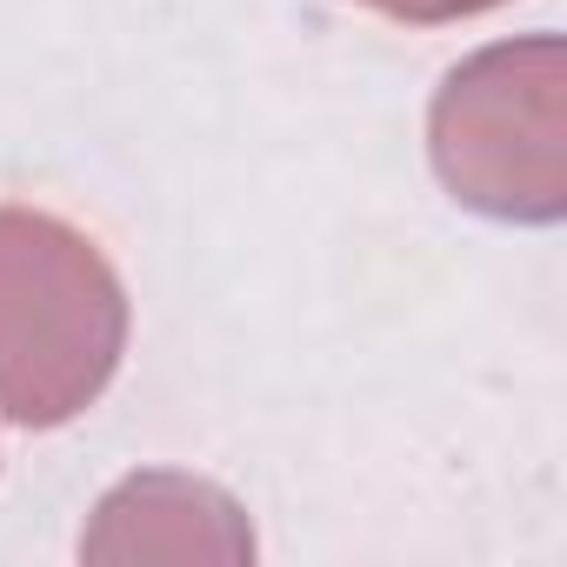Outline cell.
I'll return each mask as SVG.
<instances>
[{
  "instance_id": "2",
  "label": "cell",
  "mask_w": 567,
  "mask_h": 567,
  "mask_svg": "<svg viewBox=\"0 0 567 567\" xmlns=\"http://www.w3.org/2000/svg\"><path fill=\"white\" fill-rule=\"evenodd\" d=\"M381 14H408V21H441V14H461V8H487V0H368Z\"/></svg>"
},
{
  "instance_id": "1",
  "label": "cell",
  "mask_w": 567,
  "mask_h": 567,
  "mask_svg": "<svg viewBox=\"0 0 567 567\" xmlns=\"http://www.w3.org/2000/svg\"><path fill=\"white\" fill-rule=\"evenodd\" d=\"M121 288L101 254L48 220L0 207V414L54 427L114 374Z\"/></svg>"
}]
</instances>
